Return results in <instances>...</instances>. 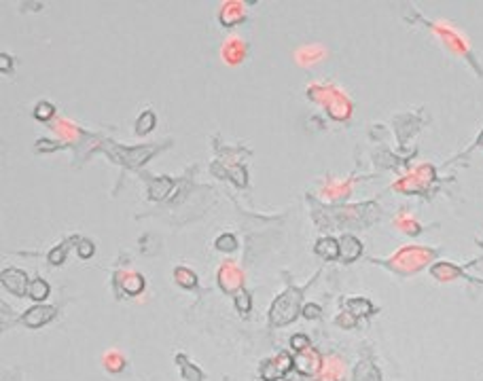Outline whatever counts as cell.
<instances>
[{
	"mask_svg": "<svg viewBox=\"0 0 483 381\" xmlns=\"http://www.w3.org/2000/svg\"><path fill=\"white\" fill-rule=\"evenodd\" d=\"M235 305H237V309H240V312H248V309H250V297L242 292V295L235 298Z\"/></svg>",
	"mask_w": 483,
	"mask_h": 381,
	"instance_id": "d6986e66",
	"label": "cell"
},
{
	"mask_svg": "<svg viewBox=\"0 0 483 381\" xmlns=\"http://www.w3.org/2000/svg\"><path fill=\"white\" fill-rule=\"evenodd\" d=\"M305 315H307V318H318V315H320V307H316V305H307V307H305Z\"/></svg>",
	"mask_w": 483,
	"mask_h": 381,
	"instance_id": "7402d4cb",
	"label": "cell"
},
{
	"mask_svg": "<svg viewBox=\"0 0 483 381\" xmlns=\"http://www.w3.org/2000/svg\"><path fill=\"white\" fill-rule=\"evenodd\" d=\"M174 275H176V280H178V282L183 284V286H187V288H191V286H195V282H197V280H195V275L191 273L189 269H184V267L176 269V273H174Z\"/></svg>",
	"mask_w": 483,
	"mask_h": 381,
	"instance_id": "7c38bea8",
	"label": "cell"
},
{
	"mask_svg": "<svg viewBox=\"0 0 483 381\" xmlns=\"http://www.w3.org/2000/svg\"><path fill=\"white\" fill-rule=\"evenodd\" d=\"M360 252H363V246H360V242H358L356 237H352V235L341 237V242H339V254H341V259L346 261V263L356 261L358 256H360Z\"/></svg>",
	"mask_w": 483,
	"mask_h": 381,
	"instance_id": "5b68a950",
	"label": "cell"
},
{
	"mask_svg": "<svg viewBox=\"0 0 483 381\" xmlns=\"http://www.w3.org/2000/svg\"><path fill=\"white\" fill-rule=\"evenodd\" d=\"M310 362H318V356L312 354L310 358H305V356H299V358H297V366H299L301 373H314V371H316V366L310 364Z\"/></svg>",
	"mask_w": 483,
	"mask_h": 381,
	"instance_id": "5bb4252c",
	"label": "cell"
},
{
	"mask_svg": "<svg viewBox=\"0 0 483 381\" xmlns=\"http://www.w3.org/2000/svg\"><path fill=\"white\" fill-rule=\"evenodd\" d=\"M271 381H284V379H271Z\"/></svg>",
	"mask_w": 483,
	"mask_h": 381,
	"instance_id": "603a6c76",
	"label": "cell"
},
{
	"mask_svg": "<svg viewBox=\"0 0 483 381\" xmlns=\"http://www.w3.org/2000/svg\"><path fill=\"white\" fill-rule=\"evenodd\" d=\"M28 295H30L34 301H43V298H47V295H49V284L45 282V280H34V282H30V286H28Z\"/></svg>",
	"mask_w": 483,
	"mask_h": 381,
	"instance_id": "ba28073f",
	"label": "cell"
},
{
	"mask_svg": "<svg viewBox=\"0 0 483 381\" xmlns=\"http://www.w3.org/2000/svg\"><path fill=\"white\" fill-rule=\"evenodd\" d=\"M297 307H299V292L286 290L276 303H273L271 322L273 324H286V322H290L297 315Z\"/></svg>",
	"mask_w": 483,
	"mask_h": 381,
	"instance_id": "6da1fadb",
	"label": "cell"
},
{
	"mask_svg": "<svg viewBox=\"0 0 483 381\" xmlns=\"http://www.w3.org/2000/svg\"><path fill=\"white\" fill-rule=\"evenodd\" d=\"M153 152H155V149H133V150L117 149V150H113V155L117 157V161L125 163V166H140V163L147 161Z\"/></svg>",
	"mask_w": 483,
	"mask_h": 381,
	"instance_id": "277c9868",
	"label": "cell"
},
{
	"mask_svg": "<svg viewBox=\"0 0 483 381\" xmlns=\"http://www.w3.org/2000/svg\"><path fill=\"white\" fill-rule=\"evenodd\" d=\"M66 250H68L66 244H62V248H53V250L49 252V263H53V265H60V263H64Z\"/></svg>",
	"mask_w": 483,
	"mask_h": 381,
	"instance_id": "2e32d148",
	"label": "cell"
},
{
	"mask_svg": "<svg viewBox=\"0 0 483 381\" xmlns=\"http://www.w3.org/2000/svg\"><path fill=\"white\" fill-rule=\"evenodd\" d=\"M290 343H293V348L295 349H305V348H310V341H307V337H293V341H290Z\"/></svg>",
	"mask_w": 483,
	"mask_h": 381,
	"instance_id": "ffe728a7",
	"label": "cell"
},
{
	"mask_svg": "<svg viewBox=\"0 0 483 381\" xmlns=\"http://www.w3.org/2000/svg\"><path fill=\"white\" fill-rule=\"evenodd\" d=\"M172 189V180L161 178V180H150L149 184V195L153 199H164Z\"/></svg>",
	"mask_w": 483,
	"mask_h": 381,
	"instance_id": "52a82bcc",
	"label": "cell"
},
{
	"mask_svg": "<svg viewBox=\"0 0 483 381\" xmlns=\"http://www.w3.org/2000/svg\"><path fill=\"white\" fill-rule=\"evenodd\" d=\"M53 315H55V309L53 307H47V305H36V307H32L30 312H26L24 324L30 326V328H38V326L47 324L49 320H53Z\"/></svg>",
	"mask_w": 483,
	"mask_h": 381,
	"instance_id": "3957f363",
	"label": "cell"
},
{
	"mask_svg": "<svg viewBox=\"0 0 483 381\" xmlns=\"http://www.w3.org/2000/svg\"><path fill=\"white\" fill-rule=\"evenodd\" d=\"M36 149H38V150H55V149H57V144L49 142V140H38Z\"/></svg>",
	"mask_w": 483,
	"mask_h": 381,
	"instance_id": "44dd1931",
	"label": "cell"
},
{
	"mask_svg": "<svg viewBox=\"0 0 483 381\" xmlns=\"http://www.w3.org/2000/svg\"><path fill=\"white\" fill-rule=\"evenodd\" d=\"M2 286L17 297H24L28 288V278L19 269H9V271H2Z\"/></svg>",
	"mask_w": 483,
	"mask_h": 381,
	"instance_id": "7a4b0ae2",
	"label": "cell"
},
{
	"mask_svg": "<svg viewBox=\"0 0 483 381\" xmlns=\"http://www.w3.org/2000/svg\"><path fill=\"white\" fill-rule=\"evenodd\" d=\"M178 362H180V366H183L184 379H187V381H201V375H200V371H197V368H191V366L187 364V362H184L183 356L178 358Z\"/></svg>",
	"mask_w": 483,
	"mask_h": 381,
	"instance_id": "9a60e30c",
	"label": "cell"
},
{
	"mask_svg": "<svg viewBox=\"0 0 483 381\" xmlns=\"http://www.w3.org/2000/svg\"><path fill=\"white\" fill-rule=\"evenodd\" d=\"M53 106H51L49 102H40V104H36V110H34V116L36 119H40V121H47V119H51L53 116Z\"/></svg>",
	"mask_w": 483,
	"mask_h": 381,
	"instance_id": "4fadbf2b",
	"label": "cell"
},
{
	"mask_svg": "<svg viewBox=\"0 0 483 381\" xmlns=\"http://www.w3.org/2000/svg\"><path fill=\"white\" fill-rule=\"evenodd\" d=\"M155 127V115L150 113V110H147L140 119H138V123H136V132L138 133H147V132H150Z\"/></svg>",
	"mask_w": 483,
	"mask_h": 381,
	"instance_id": "9c48e42d",
	"label": "cell"
},
{
	"mask_svg": "<svg viewBox=\"0 0 483 381\" xmlns=\"http://www.w3.org/2000/svg\"><path fill=\"white\" fill-rule=\"evenodd\" d=\"M316 252L324 259H335V256H339V244L331 237H324L316 244Z\"/></svg>",
	"mask_w": 483,
	"mask_h": 381,
	"instance_id": "8992f818",
	"label": "cell"
},
{
	"mask_svg": "<svg viewBox=\"0 0 483 381\" xmlns=\"http://www.w3.org/2000/svg\"><path fill=\"white\" fill-rule=\"evenodd\" d=\"M348 307L352 309L354 315H365V314L371 312V303L365 301V298H354V301L348 303Z\"/></svg>",
	"mask_w": 483,
	"mask_h": 381,
	"instance_id": "8fae6325",
	"label": "cell"
},
{
	"mask_svg": "<svg viewBox=\"0 0 483 381\" xmlns=\"http://www.w3.org/2000/svg\"><path fill=\"white\" fill-rule=\"evenodd\" d=\"M217 248L218 250H233L235 248V237L233 235H220L217 239Z\"/></svg>",
	"mask_w": 483,
	"mask_h": 381,
	"instance_id": "e0dca14e",
	"label": "cell"
},
{
	"mask_svg": "<svg viewBox=\"0 0 483 381\" xmlns=\"http://www.w3.org/2000/svg\"><path fill=\"white\" fill-rule=\"evenodd\" d=\"M79 254L83 256V259H89V256L94 254V244L87 242V239H83V242L79 244Z\"/></svg>",
	"mask_w": 483,
	"mask_h": 381,
	"instance_id": "ac0fdd59",
	"label": "cell"
},
{
	"mask_svg": "<svg viewBox=\"0 0 483 381\" xmlns=\"http://www.w3.org/2000/svg\"><path fill=\"white\" fill-rule=\"evenodd\" d=\"M142 286H144V280L140 275H130V278H125V282H123V288L130 292V295H138V292L142 290Z\"/></svg>",
	"mask_w": 483,
	"mask_h": 381,
	"instance_id": "30bf717a",
	"label": "cell"
}]
</instances>
